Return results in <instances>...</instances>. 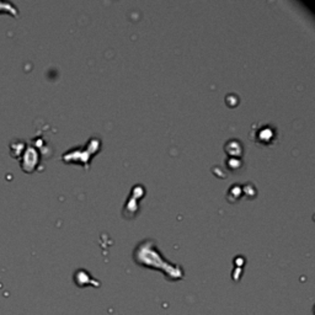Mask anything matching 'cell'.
<instances>
[{"label": "cell", "instance_id": "cell-1", "mask_svg": "<svg viewBox=\"0 0 315 315\" xmlns=\"http://www.w3.org/2000/svg\"><path fill=\"white\" fill-rule=\"evenodd\" d=\"M0 14H9L11 16H19V10L16 5H14L10 2H0Z\"/></svg>", "mask_w": 315, "mask_h": 315}]
</instances>
